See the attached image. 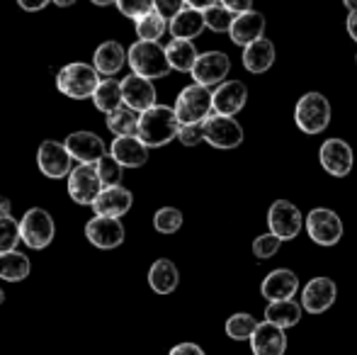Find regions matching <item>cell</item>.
<instances>
[{"instance_id":"26","label":"cell","mask_w":357,"mask_h":355,"mask_svg":"<svg viewBox=\"0 0 357 355\" xmlns=\"http://www.w3.org/2000/svg\"><path fill=\"white\" fill-rule=\"evenodd\" d=\"M168 29H170V34H173V39H188V42H192L195 37H199V34L207 29V24H204V13L202 10H192V8L180 10L168 22Z\"/></svg>"},{"instance_id":"43","label":"cell","mask_w":357,"mask_h":355,"mask_svg":"<svg viewBox=\"0 0 357 355\" xmlns=\"http://www.w3.org/2000/svg\"><path fill=\"white\" fill-rule=\"evenodd\" d=\"M219 3L236 15H243V13H250V10H253V0H219Z\"/></svg>"},{"instance_id":"25","label":"cell","mask_w":357,"mask_h":355,"mask_svg":"<svg viewBox=\"0 0 357 355\" xmlns=\"http://www.w3.org/2000/svg\"><path fill=\"white\" fill-rule=\"evenodd\" d=\"M275 56H278V52H275V44L270 42L268 37L258 39V42L248 44V47L243 49V66L248 73H255V76H260V73L270 71L275 63Z\"/></svg>"},{"instance_id":"40","label":"cell","mask_w":357,"mask_h":355,"mask_svg":"<svg viewBox=\"0 0 357 355\" xmlns=\"http://www.w3.org/2000/svg\"><path fill=\"white\" fill-rule=\"evenodd\" d=\"M153 3L155 0H114V5H117V10L124 15V17L129 20H142L144 15L153 13Z\"/></svg>"},{"instance_id":"38","label":"cell","mask_w":357,"mask_h":355,"mask_svg":"<svg viewBox=\"0 0 357 355\" xmlns=\"http://www.w3.org/2000/svg\"><path fill=\"white\" fill-rule=\"evenodd\" d=\"M95 168H98L100 173V180H102L105 188H112V185H119L122 183V163L117 161V158L112 156V153H107V156H102L98 163H95Z\"/></svg>"},{"instance_id":"50","label":"cell","mask_w":357,"mask_h":355,"mask_svg":"<svg viewBox=\"0 0 357 355\" xmlns=\"http://www.w3.org/2000/svg\"><path fill=\"white\" fill-rule=\"evenodd\" d=\"M343 5L348 8V13H355L357 10V0H343Z\"/></svg>"},{"instance_id":"20","label":"cell","mask_w":357,"mask_h":355,"mask_svg":"<svg viewBox=\"0 0 357 355\" xmlns=\"http://www.w3.org/2000/svg\"><path fill=\"white\" fill-rule=\"evenodd\" d=\"M296 289H299V278L294 270L289 268H278L263 280L260 285V294L268 302H282V299H294Z\"/></svg>"},{"instance_id":"10","label":"cell","mask_w":357,"mask_h":355,"mask_svg":"<svg viewBox=\"0 0 357 355\" xmlns=\"http://www.w3.org/2000/svg\"><path fill=\"white\" fill-rule=\"evenodd\" d=\"M68 180V195L75 204H93L98 195L102 192V180L93 163H78L71 171Z\"/></svg>"},{"instance_id":"13","label":"cell","mask_w":357,"mask_h":355,"mask_svg":"<svg viewBox=\"0 0 357 355\" xmlns=\"http://www.w3.org/2000/svg\"><path fill=\"white\" fill-rule=\"evenodd\" d=\"M229 71H231V59L226 56L224 52H204V54H199L197 63H195L190 76H192L195 83H199V86L214 88L226 81Z\"/></svg>"},{"instance_id":"22","label":"cell","mask_w":357,"mask_h":355,"mask_svg":"<svg viewBox=\"0 0 357 355\" xmlns=\"http://www.w3.org/2000/svg\"><path fill=\"white\" fill-rule=\"evenodd\" d=\"M253 355H284L287 353V333L284 328L275 326L270 322H260L250 338Z\"/></svg>"},{"instance_id":"51","label":"cell","mask_w":357,"mask_h":355,"mask_svg":"<svg viewBox=\"0 0 357 355\" xmlns=\"http://www.w3.org/2000/svg\"><path fill=\"white\" fill-rule=\"evenodd\" d=\"M93 5H98V8H107V5H112L114 0H90Z\"/></svg>"},{"instance_id":"16","label":"cell","mask_w":357,"mask_h":355,"mask_svg":"<svg viewBox=\"0 0 357 355\" xmlns=\"http://www.w3.org/2000/svg\"><path fill=\"white\" fill-rule=\"evenodd\" d=\"M66 149L78 163H98L102 156H107V146L105 142L93 132H73L66 137Z\"/></svg>"},{"instance_id":"17","label":"cell","mask_w":357,"mask_h":355,"mask_svg":"<svg viewBox=\"0 0 357 355\" xmlns=\"http://www.w3.org/2000/svg\"><path fill=\"white\" fill-rule=\"evenodd\" d=\"M248 103V88L241 81H224L214 88V114L236 117Z\"/></svg>"},{"instance_id":"29","label":"cell","mask_w":357,"mask_h":355,"mask_svg":"<svg viewBox=\"0 0 357 355\" xmlns=\"http://www.w3.org/2000/svg\"><path fill=\"white\" fill-rule=\"evenodd\" d=\"M301 312L304 307L296 304L294 299H282V302H270L265 309V322L275 324L280 328H291L301 322Z\"/></svg>"},{"instance_id":"36","label":"cell","mask_w":357,"mask_h":355,"mask_svg":"<svg viewBox=\"0 0 357 355\" xmlns=\"http://www.w3.org/2000/svg\"><path fill=\"white\" fill-rule=\"evenodd\" d=\"M183 227V212L178 207H160L153 214V229L158 234H175Z\"/></svg>"},{"instance_id":"6","label":"cell","mask_w":357,"mask_h":355,"mask_svg":"<svg viewBox=\"0 0 357 355\" xmlns=\"http://www.w3.org/2000/svg\"><path fill=\"white\" fill-rule=\"evenodd\" d=\"M20 232H22V243L32 251H44L56 236V224L54 217L42 207H32L20 219Z\"/></svg>"},{"instance_id":"52","label":"cell","mask_w":357,"mask_h":355,"mask_svg":"<svg viewBox=\"0 0 357 355\" xmlns=\"http://www.w3.org/2000/svg\"><path fill=\"white\" fill-rule=\"evenodd\" d=\"M5 302V292H3V287H0V304Z\"/></svg>"},{"instance_id":"15","label":"cell","mask_w":357,"mask_h":355,"mask_svg":"<svg viewBox=\"0 0 357 355\" xmlns=\"http://www.w3.org/2000/svg\"><path fill=\"white\" fill-rule=\"evenodd\" d=\"M338 287L331 278H314L301 289V307L309 314H324L333 307Z\"/></svg>"},{"instance_id":"24","label":"cell","mask_w":357,"mask_h":355,"mask_svg":"<svg viewBox=\"0 0 357 355\" xmlns=\"http://www.w3.org/2000/svg\"><path fill=\"white\" fill-rule=\"evenodd\" d=\"M124 63H127V49L119 42H102L95 49L93 66L100 76H107V78L117 76Z\"/></svg>"},{"instance_id":"48","label":"cell","mask_w":357,"mask_h":355,"mask_svg":"<svg viewBox=\"0 0 357 355\" xmlns=\"http://www.w3.org/2000/svg\"><path fill=\"white\" fill-rule=\"evenodd\" d=\"M10 207H13V204H10V197H3V195H0V217H10Z\"/></svg>"},{"instance_id":"21","label":"cell","mask_w":357,"mask_h":355,"mask_svg":"<svg viewBox=\"0 0 357 355\" xmlns=\"http://www.w3.org/2000/svg\"><path fill=\"white\" fill-rule=\"evenodd\" d=\"M122 95H124V105L132 107L134 112H139V114L155 105L153 83L144 76H137V73H132V76H127L122 81Z\"/></svg>"},{"instance_id":"32","label":"cell","mask_w":357,"mask_h":355,"mask_svg":"<svg viewBox=\"0 0 357 355\" xmlns=\"http://www.w3.org/2000/svg\"><path fill=\"white\" fill-rule=\"evenodd\" d=\"M139 117H142V114L134 112V109L127 107V105H122L119 109H114V112L107 114V129L112 134H117V137H137Z\"/></svg>"},{"instance_id":"4","label":"cell","mask_w":357,"mask_h":355,"mask_svg":"<svg viewBox=\"0 0 357 355\" xmlns=\"http://www.w3.org/2000/svg\"><path fill=\"white\" fill-rule=\"evenodd\" d=\"M100 73L95 71L93 63H83V61H73L68 66H63L56 73V88L61 95L71 100H85L93 98L95 90L100 86Z\"/></svg>"},{"instance_id":"14","label":"cell","mask_w":357,"mask_h":355,"mask_svg":"<svg viewBox=\"0 0 357 355\" xmlns=\"http://www.w3.org/2000/svg\"><path fill=\"white\" fill-rule=\"evenodd\" d=\"M85 239H88L95 248L112 251V248H117L124 243V227L119 219L98 217V214H95V217L85 224Z\"/></svg>"},{"instance_id":"3","label":"cell","mask_w":357,"mask_h":355,"mask_svg":"<svg viewBox=\"0 0 357 355\" xmlns=\"http://www.w3.org/2000/svg\"><path fill=\"white\" fill-rule=\"evenodd\" d=\"M127 63L132 66V71L137 76H144L149 81L153 78H165L173 68H170L168 54L165 47H160L158 42H134L127 49Z\"/></svg>"},{"instance_id":"8","label":"cell","mask_w":357,"mask_h":355,"mask_svg":"<svg viewBox=\"0 0 357 355\" xmlns=\"http://www.w3.org/2000/svg\"><path fill=\"white\" fill-rule=\"evenodd\" d=\"M306 219L301 217L299 207L291 204L289 199H278V202L270 204L268 209V229L270 234H275L282 241H291L296 239V234L301 232Z\"/></svg>"},{"instance_id":"39","label":"cell","mask_w":357,"mask_h":355,"mask_svg":"<svg viewBox=\"0 0 357 355\" xmlns=\"http://www.w3.org/2000/svg\"><path fill=\"white\" fill-rule=\"evenodd\" d=\"M282 239H278L275 234H263V236H258L253 241V256L258 258V261H268V258L278 256V251L282 248Z\"/></svg>"},{"instance_id":"42","label":"cell","mask_w":357,"mask_h":355,"mask_svg":"<svg viewBox=\"0 0 357 355\" xmlns=\"http://www.w3.org/2000/svg\"><path fill=\"white\" fill-rule=\"evenodd\" d=\"M185 8H188V5H185V0H155V3H153V10L160 15V17L168 20V22Z\"/></svg>"},{"instance_id":"9","label":"cell","mask_w":357,"mask_h":355,"mask_svg":"<svg viewBox=\"0 0 357 355\" xmlns=\"http://www.w3.org/2000/svg\"><path fill=\"white\" fill-rule=\"evenodd\" d=\"M245 139L243 127L238 124L236 117H224V114H212V117L204 122V142L214 149L221 151H229V149L241 146Z\"/></svg>"},{"instance_id":"49","label":"cell","mask_w":357,"mask_h":355,"mask_svg":"<svg viewBox=\"0 0 357 355\" xmlns=\"http://www.w3.org/2000/svg\"><path fill=\"white\" fill-rule=\"evenodd\" d=\"M54 5H59V8H71V5H75V0H54Z\"/></svg>"},{"instance_id":"37","label":"cell","mask_w":357,"mask_h":355,"mask_svg":"<svg viewBox=\"0 0 357 355\" xmlns=\"http://www.w3.org/2000/svg\"><path fill=\"white\" fill-rule=\"evenodd\" d=\"M20 241H22L20 222H15L13 217H0V253L17 251Z\"/></svg>"},{"instance_id":"5","label":"cell","mask_w":357,"mask_h":355,"mask_svg":"<svg viewBox=\"0 0 357 355\" xmlns=\"http://www.w3.org/2000/svg\"><path fill=\"white\" fill-rule=\"evenodd\" d=\"M294 124L299 132L309 134H321L326 132V127L331 124V103L324 93H304L299 100H296L294 107Z\"/></svg>"},{"instance_id":"53","label":"cell","mask_w":357,"mask_h":355,"mask_svg":"<svg viewBox=\"0 0 357 355\" xmlns=\"http://www.w3.org/2000/svg\"><path fill=\"white\" fill-rule=\"evenodd\" d=\"M355 61H357V56H355Z\"/></svg>"},{"instance_id":"28","label":"cell","mask_w":357,"mask_h":355,"mask_svg":"<svg viewBox=\"0 0 357 355\" xmlns=\"http://www.w3.org/2000/svg\"><path fill=\"white\" fill-rule=\"evenodd\" d=\"M165 54H168L170 68L180 73H192L195 63L199 59L195 44L188 42V39H170V44L165 47Z\"/></svg>"},{"instance_id":"35","label":"cell","mask_w":357,"mask_h":355,"mask_svg":"<svg viewBox=\"0 0 357 355\" xmlns=\"http://www.w3.org/2000/svg\"><path fill=\"white\" fill-rule=\"evenodd\" d=\"M234 20H236V13H231V10L224 8L221 3L204 10V24H207V29H212L216 34H224V32L229 34L231 27H234Z\"/></svg>"},{"instance_id":"45","label":"cell","mask_w":357,"mask_h":355,"mask_svg":"<svg viewBox=\"0 0 357 355\" xmlns=\"http://www.w3.org/2000/svg\"><path fill=\"white\" fill-rule=\"evenodd\" d=\"M49 3H52V0H17L20 8L27 10V13H39V10H44Z\"/></svg>"},{"instance_id":"19","label":"cell","mask_w":357,"mask_h":355,"mask_svg":"<svg viewBox=\"0 0 357 355\" xmlns=\"http://www.w3.org/2000/svg\"><path fill=\"white\" fill-rule=\"evenodd\" d=\"M265 15L258 13V10H250V13H243V15H236L234 20V27H231L229 37L236 47H248V44L258 42V39L265 37Z\"/></svg>"},{"instance_id":"34","label":"cell","mask_w":357,"mask_h":355,"mask_svg":"<svg viewBox=\"0 0 357 355\" xmlns=\"http://www.w3.org/2000/svg\"><path fill=\"white\" fill-rule=\"evenodd\" d=\"M165 29H168V20L160 17L155 10L144 15L142 20H137V37L142 39V42H158L165 34Z\"/></svg>"},{"instance_id":"11","label":"cell","mask_w":357,"mask_h":355,"mask_svg":"<svg viewBox=\"0 0 357 355\" xmlns=\"http://www.w3.org/2000/svg\"><path fill=\"white\" fill-rule=\"evenodd\" d=\"M319 158H321V166L328 176L333 178H345L350 176L355 166V153H353V146H350L345 139H326L321 144V151H319Z\"/></svg>"},{"instance_id":"12","label":"cell","mask_w":357,"mask_h":355,"mask_svg":"<svg viewBox=\"0 0 357 355\" xmlns=\"http://www.w3.org/2000/svg\"><path fill=\"white\" fill-rule=\"evenodd\" d=\"M71 161H73V158H71V153H68L66 144L54 142V139L42 142V146H39V151H37L39 171H42L47 178H52V180L71 176V171H73Z\"/></svg>"},{"instance_id":"27","label":"cell","mask_w":357,"mask_h":355,"mask_svg":"<svg viewBox=\"0 0 357 355\" xmlns=\"http://www.w3.org/2000/svg\"><path fill=\"white\" fill-rule=\"evenodd\" d=\"M149 285L155 294H170L178 289L180 285V270L168 258H158L153 266L149 268Z\"/></svg>"},{"instance_id":"33","label":"cell","mask_w":357,"mask_h":355,"mask_svg":"<svg viewBox=\"0 0 357 355\" xmlns=\"http://www.w3.org/2000/svg\"><path fill=\"white\" fill-rule=\"evenodd\" d=\"M255 328H258V322H255L253 314L238 312L226 322V336L234 338V341H250Z\"/></svg>"},{"instance_id":"46","label":"cell","mask_w":357,"mask_h":355,"mask_svg":"<svg viewBox=\"0 0 357 355\" xmlns=\"http://www.w3.org/2000/svg\"><path fill=\"white\" fill-rule=\"evenodd\" d=\"M219 3V0H185V5H188V8H192V10H209L212 8V5H216Z\"/></svg>"},{"instance_id":"47","label":"cell","mask_w":357,"mask_h":355,"mask_svg":"<svg viewBox=\"0 0 357 355\" xmlns=\"http://www.w3.org/2000/svg\"><path fill=\"white\" fill-rule=\"evenodd\" d=\"M345 27H348L350 39L357 42V10H355V13H348V22H345Z\"/></svg>"},{"instance_id":"18","label":"cell","mask_w":357,"mask_h":355,"mask_svg":"<svg viewBox=\"0 0 357 355\" xmlns=\"http://www.w3.org/2000/svg\"><path fill=\"white\" fill-rule=\"evenodd\" d=\"M132 204H134V195L127 188H122V185H112V188H102V192L93 202V209L98 217L122 219L132 209Z\"/></svg>"},{"instance_id":"2","label":"cell","mask_w":357,"mask_h":355,"mask_svg":"<svg viewBox=\"0 0 357 355\" xmlns=\"http://www.w3.org/2000/svg\"><path fill=\"white\" fill-rule=\"evenodd\" d=\"M173 107L180 124H204L214 114V90L199 83L185 86Z\"/></svg>"},{"instance_id":"31","label":"cell","mask_w":357,"mask_h":355,"mask_svg":"<svg viewBox=\"0 0 357 355\" xmlns=\"http://www.w3.org/2000/svg\"><path fill=\"white\" fill-rule=\"evenodd\" d=\"M29 258L20 251H10V253H0V280L5 282H22L29 275Z\"/></svg>"},{"instance_id":"30","label":"cell","mask_w":357,"mask_h":355,"mask_svg":"<svg viewBox=\"0 0 357 355\" xmlns=\"http://www.w3.org/2000/svg\"><path fill=\"white\" fill-rule=\"evenodd\" d=\"M93 105L100 112L109 114L114 109H119L124 105V95H122V81H114V78H102L98 90L93 95Z\"/></svg>"},{"instance_id":"1","label":"cell","mask_w":357,"mask_h":355,"mask_svg":"<svg viewBox=\"0 0 357 355\" xmlns=\"http://www.w3.org/2000/svg\"><path fill=\"white\" fill-rule=\"evenodd\" d=\"M180 127H183V124H180L178 114H175V107L153 105V107L146 109V112H142V117H139L137 137L142 139L149 149H160L173 142V139H178Z\"/></svg>"},{"instance_id":"7","label":"cell","mask_w":357,"mask_h":355,"mask_svg":"<svg viewBox=\"0 0 357 355\" xmlns=\"http://www.w3.org/2000/svg\"><path fill=\"white\" fill-rule=\"evenodd\" d=\"M306 234L319 246H335L343 239V219L328 207H314L306 214Z\"/></svg>"},{"instance_id":"41","label":"cell","mask_w":357,"mask_h":355,"mask_svg":"<svg viewBox=\"0 0 357 355\" xmlns=\"http://www.w3.org/2000/svg\"><path fill=\"white\" fill-rule=\"evenodd\" d=\"M178 139L183 146H197L204 142V124H183Z\"/></svg>"},{"instance_id":"44","label":"cell","mask_w":357,"mask_h":355,"mask_svg":"<svg viewBox=\"0 0 357 355\" xmlns=\"http://www.w3.org/2000/svg\"><path fill=\"white\" fill-rule=\"evenodd\" d=\"M168 355H204V351L197 343H178V346L170 348Z\"/></svg>"},{"instance_id":"23","label":"cell","mask_w":357,"mask_h":355,"mask_svg":"<svg viewBox=\"0 0 357 355\" xmlns=\"http://www.w3.org/2000/svg\"><path fill=\"white\" fill-rule=\"evenodd\" d=\"M109 153L124 168H142L149 161V146L139 137H117L109 146Z\"/></svg>"}]
</instances>
